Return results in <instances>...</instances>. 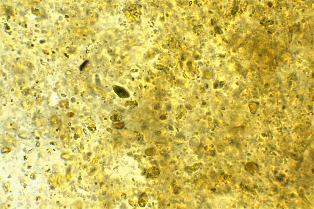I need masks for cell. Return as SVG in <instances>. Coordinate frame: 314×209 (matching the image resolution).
<instances>
[{
    "label": "cell",
    "mask_w": 314,
    "mask_h": 209,
    "mask_svg": "<svg viewBox=\"0 0 314 209\" xmlns=\"http://www.w3.org/2000/svg\"><path fill=\"white\" fill-rule=\"evenodd\" d=\"M160 174L159 169L155 167H152L147 170L146 176L147 178L155 179L159 176Z\"/></svg>",
    "instance_id": "cell-1"
},
{
    "label": "cell",
    "mask_w": 314,
    "mask_h": 209,
    "mask_svg": "<svg viewBox=\"0 0 314 209\" xmlns=\"http://www.w3.org/2000/svg\"><path fill=\"white\" fill-rule=\"evenodd\" d=\"M148 200V196L144 195L141 197L139 201V204L141 207H144L146 205Z\"/></svg>",
    "instance_id": "cell-2"
}]
</instances>
